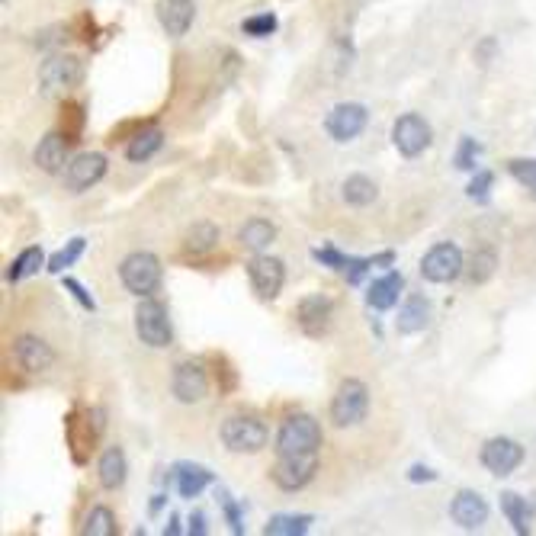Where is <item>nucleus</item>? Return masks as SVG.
<instances>
[{"instance_id": "nucleus-2", "label": "nucleus", "mask_w": 536, "mask_h": 536, "mask_svg": "<svg viewBox=\"0 0 536 536\" xmlns=\"http://www.w3.org/2000/svg\"><path fill=\"white\" fill-rule=\"evenodd\" d=\"M84 81V61L78 55H52L39 68V87L45 97H65Z\"/></svg>"}, {"instance_id": "nucleus-30", "label": "nucleus", "mask_w": 536, "mask_h": 536, "mask_svg": "<svg viewBox=\"0 0 536 536\" xmlns=\"http://www.w3.org/2000/svg\"><path fill=\"white\" fill-rule=\"evenodd\" d=\"M309 527H312L309 514H277L264 527V533L267 536H302V533H309Z\"/></svg>"}, {"instance_id": "nucleus-38", "label": "nucleus", "mask_w": 536, "mask_h": 536, "mask_svg": "<svg viewBox=\"0 0 536 536\" xmlns=\"http://www.w3.org/2000/svg\"><path fill=\"white\" fill-rule=\"evenodd\" d=\"M492 183H495V174L492 171H479L476 177H472L469 183V199H476V203H488V190H492Z\"/></svg>"}, {"instance_id": "nucleus-7", "label": "nucleus", "mask_w": 536, "mask_h": 536, "mask_svg": "<svg viewBox=\"0 0 536 536\" xmlns=\"http://www.w3.org/2000/svg\"><path fill=\"white\" fill-rule=\"evenodd\" d=\"M463 270H466L463 251H459L456 244H450V241L434 244V248L427 251L424 260H421V277L427 283H453Z\"/></svg>"}, {"instance_id": "nucleus-36", "label": "nucleus", "mask_w": 536, "mask_h": 536, "mask_svg": "<svg viewBox=\"0 0 536 536\" xmlns=\"http://www.w3.org/2000/svg\"><path fill=\"white\" fill-rule=\"evenodd\" d=\"M277 17L273 13H257V17H248L241 23V33L244 36H254V39H267V36H273L277 33Z\"/></svg>"}, {"instance_id": "nucleus-23", "label": "nucleus", "mask_w": 536, "mask_h": 536, "mask_svg": "<svg viewBox=\"0 0 536 536\" xmlns=\"http://www.w3.org/2000/svg\"><path fill=\"white\" fill-rule=\"evenodd\" d=\"M126 453H122L119 447H110L97 463V476H100V485L110 488V492H116V488H122V482H126Z\"/></svg>"}, {"instance_id": "nucleus-1", "label": "nucleus", "mask_w": 536, "mask_h": 536, "mask_svg": "<svg viewBox=\"0 0 536 536\" xmlns=\"http://www.w3.org/2000/svg\"><path fill=\"white\" fill-rule=\"evenodd\" d=\"M119 280L132 296H151L161 283V260L151 251H135L119 264Z\"/></svg>"}, {"instance_id": "nucleus-11", "label": "nucleus", "mask_w": 536, "mask_h": 536, "mask_svg": "<svg viewBox=\"0 0 536 536\" xmlns=\"http://www.w3.org/2000/svg\"><path fill=\"white\" fill-rule=\"evenodd\" d=\"M248 280L254 286V293L260 299H277L280 296V289L286 283V267H283V260L277 257H267V254H254L251 257V264H248Z\"/></svg>"}, {"instance_id": "nucleus-9", "label": "nucleus", "mask_w": 536, "mask_h": 536, "mask_svg": "<svg viewBox=\"0 0 536 536\" xmlns=\"http://www.w3.org/2000/svg\"><path fill=\"white\" fill-rule=\"evenodd\" d=\"M318 469V453H302V456H277V463H273L270 476L277 482L283 492H299L312 482Z\"/></svg>"}, {"instance_id": "nucleus-17", "label": "nucleus", "mask_w": 536, "mask_h": 536, "mask_svg": "<svg viewBox=\"0 0 536 536\" xmlns=\"http://www.w3.org/2000/svg\"><path fill=\"white\" fill-rule=\"evenodd\" d=\"M13 357H17V366L23 373H45V370H52L55 350L42 338H36V334H20V338L13 341Z\"/></svg>"}, {"instance_id": "nucleus-10", "label": "nucleus", "mask_w": 536, "mask_h": 536, "mask_svg": "<svg viewBox=\"0 0 536 536\" xmlns=\"http://www.w3.org/2000/svg\"><path fill=\"white\" fill-rule=\"evenodd\" d=\"M392 142L398 148V155L418 158L421 151H427V145H431V126H427V122L418 113H405V116L395 119Z\"/></svg>"}, {"instance_id": "nucleus-46", "label": "nucleus", "mask_w": 536, "mask_h": 536, "mask_svg": "<svg viewBox=\"0 0 536 536\" xmlns=\"http://www.w3.org/2000/svg\"><path fill=\"white\" fill-rule=\"evenodd\" d=\"M177 524H180V520H177V517H171V524L164 527V533H171V536H174V533H180V527H177Z\"/></svg>"}, {"instance_id": "nucleus-18", "label": "nucleus", "mask_w": 536, "mask_h": 536, "mask_svg": "<svg viewBox=\"0 0 536 536\" xmlns=\"http://www.w3.org/2000/svg\"><path fill=\"white\" fill-rule=\"evenodd\" d=\"M158 23L164 26L167 36H187V29L193 26V17H196V4L193 0H158Z\"/></svg>"}, {"instance_id": "nucleus-6", "label": "nucleus", "mask_w": 536, "mask_h": 536, "mask_svg": "<svg viewBox=\"0 0 536 536\" xmlns=\"http://www.w3.org/2000/svg\"><path fill=\"white\" fill-rule=\"evenodd\" d=\"M135 334H139L142 344L155 347V350L171 344V338H174L171 318H167V309H164L158 299L145 296L139 302V309H135Z\"/></svg>"}, {"instance_id": "nucleus-32", "label": "nucleus", "mask_w": 536, "mask_h": 536, "mask_svg": "<svg viewBox=\"0 0 536 536\" xmlns=\"http://www.w3.org/2000/svg\"><path fill=\"white\" fill-rule=\"evenodd\" d=\"M42 251L39 248H26L17 260L10 264V270H7V280L10 283H20V280H26V277H33V273L42 267Z\"/></svg>"}, {"instance_id": "nucleus-24", "label": "nucleus", "mask_w": 536, "mask_h": 536, "mask_svg": "<svg viewBox=\"0 0 536 536\" xmlns=\"http://www.w3.org/2000/svg\"><path fill=\"white\" fill-rule=\"evenodd\" d=\"M238 238H241V244H244L248 251L264 254L270 244H273V238H277V225L267 222V219H248V222L241 225Z\"/></svg>"}, {"instance_id": "nucleus-39", "label": "nucleus", "mask_w": 536, "mask_h": 536, "mask_svg": "<svg viewBox=\"0 0 536 536\" xmlns=\"http://www.w3.org/2000/svg\"><path fill=\"white\" fill-rule=\"evenodd\" d=\"M216 382H219V392H232L238 386V373L232 370V363L225 357H216Z\"/></svg>"}, {"instance_id": "nucleus-4", "label": "nucleus", "mask_w": 536, "mask_h": 536, "mask_svg": "<svg viewBox=\"0 0 536 536\" xmlns=\"http://www.w3.org/2000/svg\"><path fill=\"white\" fill-rule=\"evenodd\" d=\"M370 411V389L360 379H344L331 398V421L334 427H357Z\"/></svg>"}, {"instance_id": "nucleus-44", "label": "nucleus", "mask_w": 536, "mask_h": 536, "mask_svg": "<svg viewBox=\"0 0 536 536\" xmlns=\"http://www.w3.org/2000/svg\"><path fill=\"white\" fill-rule=\"evenodd\" d=\"M408 479H411V482H434L437 472H434V469H424V466H411Z\"/></svg>"}, {"instance_id": "nucleus-42", "label": "nucleus", "mask_w": 536, "mask_h": 536, "mask_svg": "<svg viewBox=\"0 0 536 536\" xmlns=\"http://www.w3.org/2000/svg\"><path fill=\"white\" fill-rule=\"evenodd\" d=\"M65 289H68V293H71L74 299H78V302L84 305V309H87V312H94V309H97V302L87 296V289H84V286H81L78 280H71V277H65Z\"/></svg>"}, {"instance_id": "nucleus-27", "label": "nucleus", "mask_w": 536, "mask_h": 536, "mask_svg": "<svg viewBox=\"0 0 536 536\" xmlns=\"http://www.w3.org/2000/svg\"><path fill=\"white\" fill-rule=\"evenodd\" d=\"M84 122H87V113H84V103L78 100H65L61 103V135H65L68 145H78L81 135H84Z\"/></svg>"}, {"instance_id": "nucleus-25", "label": "nucleus", "mask_w": 536, "mask_h": 536, "mask_svg": "<svg viewBox=\"0 0 536 536\" xmlns=\"http://www.w3.org/2000/svg\"><path fill=\"white\" fill-rule=\"evenodd\" d=\"M174 479H177L180 498H196L206 485H212V472L203 469V466L180 463V466H174Z\"/></svg>"}, {"instance_id": "nucleus-5", "label": "nucleus", "mask_w": 536, "mask_h": 536, "mask_svg": "<svg viewBox=\"0 0 536 536\" xmlns=\"http://www.w3.org/2000/svg\"><path fill=\"white\" fill-rule=\"evenodd\" d=\"M267 424L251 415H232L222 424V443L228 453H260L267 447Z\"/></svg>"}, {"instance_id": "nucleus-29", "label": "nucleus", "mask_w": 536, "mask_h": 536, "mask_svg": "<svg viewBox=\"0 0 536 536\" xmlns=\"http://www.w3.org/2000/svg\"><path fill=\"white\" fill-rule=\"evenodd\" d=\"M501 511L504 517L511 520V527L517 536H527L530 533V508H527V498H520L514 492H504L501 495Z\"/></svg>"}, {"instance_id": "nucleus-37", "label": "nucleus", "mask_w": 536, "mask_h": 536, "mask_svg": "<svg viewBox=\"0 0 536 536\" xmlns=\"http://www.w3.org/2000/svg\"><path fill=\"white\" fill-rule=\"evenodd\" d=\"M508 171L514 174L517 183H524L527 190H536V158H514L508 164Z\"/></svg>"}, {"instance_id": "nucleus-3", "label": "nucleus", "mask_w": 536, "mask_h": 536, "mask_svg": "<svg viewBox=\"0 0 536 536\" xmlns=\"http://www.w3.org/2000/svg\"><path fill=\"white\" fill-rule=\"evenodd\" d=\"M318 447H321V424L312 415H293L283 421L277 434V456L318 453Z\"/></svg>"}, {"instance_id": "nucleus-21", "label": "nucleus", "mask_w": 536, "mask_h": 536, "mask_svg": "<svg viewBox=\"0 0 536 536\" xmlns=\"http://www.w3.org/2000/svg\"><path fill=\"white\" fill-rule=\"evenodd\" d=\"M402 289H405V277H402V273H386V277L373 280L370 293H366V302H370V309L386 312V309H392V305L398 302Z\"/></svg>"}, {"instance_id": "nucleus-34", "label": "nucleus", "mask_w": 536, "mask_h": 536, "mask_svg": "<svg viewBox=\"0 0 536 536\" xmlns=\"http://www.w3.org/2000/svg\"><path fill=\"white\" fill-rule=\"evenodd\" d=\"M84 248H87V241H84V238H71V241L65 244V248L52 254L49 267H45V270H49V273H65V267H71L74 260H78V257L84 254Z\"/></svg>"}, {"instance_id": "nucleus-43", "label": "nucleus", "mask_w": 536, "mask_h": 536, "mask_svg": "<svg viewBox=\"0 0 536 536\" xmlns=\"http://www.w3.org/2000/svg\"><path fill=\"white\" fill-rule=\"evenodd\" d=\"M219 501H222V511H225V517H228V524H232V533H244L238 504H235L232 498H228V495H219Z\"/></svg>"}, {"instance_id": "nucleus-41", "label": "nucleus", "mask_w": 536, "mask_h": 536, "mask_svg": "<svg viewBox=\"0 0 536 536\" xmlns=\"http://www.w3.org/2000/svg\"><path fill=\"white\" fill-rule=\"evenodd\" d=\"M74 36H78L81 42H94V36H97V23H94V17L90 13H81L78 20H74Z\"/></svg>"}, {"instance_id": "nucleus-16", "label": "nucleus", "mask_w": 536, "mask_h": 536, "mask_svg": "<svg viewBox=\"0 0 536 536\" xmlns=\"http://www.w3.org/2000/svg\"><path fill=\"white\" fill-rule=\"evenodd\" d=\"M331 318H334V302L328 296H305L296 305V325L309 338H321L331 328Z\"/></svg>"}, {"instance_id": "nucleus-8", "label": "nucleus", "mask_w": 536, "mask_h": 536, "mask_svg": "<svg viewBox=\"0 0 536 536\" xmlns=\"http://www.w3.org/2000/svg\"><path fill=\"white\" fill-rule=\"evenodd\" d=\"M103 431V421H94L90 424V411L84 408H74L68 421H65V437H68V447H71V456L74 463L84 466L90 453H94V443H97V434Z\"/></svg>"}, {"instance_id": "nucleus-33", "label": "nucleus", "mask_w": 536, "mask_h": 536, "mask_svg": "<svg viewBox=\"0 0 536 536\" xmlns=\"http://www.w3.org/2000/svg\"><path fill=\"white\" fill-rule=\"evenodd\" d=\"M495 267H498V257H495V251H492V248H482V251L472 254L466 273H469V280H472V283H485V280H492Z\"/></svg>"}, {"instance_id": "nucleus-12", "label": "nucleus", "mask_w": 536, "mask_h": 536, "mask_svg": "<svg viewBox=\"0 0 536 536\" xmlns=\"http://www.w3.org/2000/svg\"><path fill=\"white\" fill-rule=\"evenodd\" d=\"M366 122H370V113H366L363 103H338L334 110L328 113L325 119V129L334 142H354L357 135L366 129Z\"/></svg>"}, {"instance_id": "nucleus-35", "label": "nucleus", "mask_w": 536, "mask_h": 536, "mask_svg": "<svg viewBox=\"0 0 536 536\" xmlns=\"http://www.w3.org/2000/svg\"><path fill=\"white\" fill-rule=\"evenodd\" d=\"M84 533L87 536H113L116 533V517H113V511L110 508H94L87 514V524H84Z\"/></svg>"}, {"instance_id": "nucleus-15", "label": "nucleus", "mask_w": 536, "mask_h": 536, "mask_svg": "<svg viewBox=\"0 0 536 536\" xmlns=\"http://www.w3.org/2000/svg\"><path fill=\"white\" fill-rule=\"evenodd\" d=\"M103 174H106V158L100 151H87V155H78L65 167V187L71 193H84L94 183H100Z\"/></svg>"}, {"instance_id": "nucleus-14", "label": "nucleus", "mask_w": 536, "mask_h": 536, "mask_svg": "<svg viewBox=\"0 0 536 536\" xmlns=\"http://www.w3.org/2000/svg\"><path fill=\"white\" fill-rule=\"evenodd\" d=\"M520 463H524V447L511 437H492L482 447V466L492 476H511Z\"/></svg>"}, {"instance_id": "nucleus-40", "label": "nucleus", "mask_w": 536, "mask_h": 536, "mask_svg": "<svg viewBox=\"0 0 536 536\" xmlns=\"http://www.w3.org/2000/svg\"><path fill=\"white\" fill-rule=\"evenodd\" d=\"M476 155H479V145L476 142H472V139L459 142V155H456L459 171H472V167H476Z\"/></svg>"}, {"instance_id": "nucleus-19", "label": "nucleus", "mask_w": 536, "mask_h": 536, "mask_svg": "<svg viewBox=\"0 0 536 536\" xmlns=\"http://www.w3.org/2000/svg\"><path fill=\"white\" fill-rule=\"evenodd\" d=\"M450 517L463 530H479L488 520V504L479 492H459L450 504Z\"/></svg>"}, {"instance_id": "nucleus-31", "label": "nucleus", "mask_w": 536, "mask_h": 536, "mask_svg": "<svg viewBox=\"0 0 536 536\" xmlns=\"http://www.w3.org/2000/svg\"><path fill=\"white\" fill-rule=\"evenodd\" d=\"M376 196H379V190H376V183L370 177L354 174V177L344 180V203H350V206H370Z\"/></svg>"}, {"instance_id": "nucleus-22", "label": "nucleus", "mask_w": 536, "mask_h": 536, "mask_svg": "<svg viewBox=\"0 0 536 536\" xmlns=\"http://www.w3.org/2000/svg\"><path fill=\"white\" fill-rule=\"evenodd\" d=\"M427 321H431V302L424 296H411L402 305V312H398L395 328H398V334H418L427 328Z\"/></svg>"}, {"instance_id": "nucleus-13", "label": "nucleus", "mask_w": 536, "mask_h": 536, "mask_svg": "<svg viewBox=\"0 0 536 536\" xmlns=\"http://www.w3.org/2000/svg\"><path fill=\"white\" fill-rule=\"evenodd\" d=\"M171 392L177 402L183 405H196V402H203L206 392H209V376L206 370L199 363L193 360H183L174 366V379H171Z\"/></svg>"}, {"instance_id": "nucleus-26", "label": "nucleus", "mask_w": 536, "mask_h": 536, "mask_svg": "<svg viewBox=\"0 0 536 536\" xmlns=\"http://www.w3.org/2000/svg\"><path fill=\"white\" fill-rule=\"evenodd\" d=\"M216 244H219V228L212 222H196L187 232V238H183V251L193 257H203L216 248Z\"/></svg>"}, {"instance_id": "nucleus-28", "label": "nucleus", "mask_w": 536, "mask_h": 536, "mask_svg": "<svg viewBox=\"0 0 536 536\" xmlns=\"http://www.w3.org/2000/svg\"><path fill=\"white\" fill-rule=\"evenodd\" d=\"M161 145H164V132L161 129H142V132L132 135V142L126 148V158L135 161V164H142V161H148L151 155H155Z\"/></svg>"}, {"instance_id": "nucleus-45", "label": "nucleus", "mask_w": 536, "mask_h": 536, "mask_svg": "<svg viewBox=\"0 0 536 536\" xmlns=\"http://www.w3.org/2000/svg\"><path fill=\"white\" fill-rule=\"evenodd\" d=\"M190 533L193 536H206V514L203 511H193L190 514Z\"/></svg>"}, {"instance_id": "nucleus-20", "label": "nucleus", "mask_w": 536, "mask_h": 536, "mask_svg": "<svg viewBox=\"0 0 536 536\" xmlns=\"http://www.w3.org/2000/svg\"><path fill=\"white\" fill-rule=\"evenodd\" d=\"M68 142H65V135L61 132H49L45 139L36 145V155H33V161H36V167L39 171H45V174H58V171H65V158H68Z\"/></svg>"}]
</instances>
